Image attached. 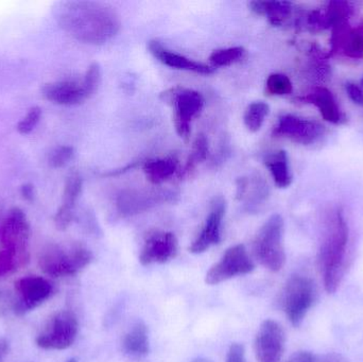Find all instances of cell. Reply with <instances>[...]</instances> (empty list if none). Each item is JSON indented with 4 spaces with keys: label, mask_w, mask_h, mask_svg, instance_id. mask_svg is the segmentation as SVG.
I'll return each mask as SVG.
<instances>
[{
    "label": "cell",
    "mask_w": 363,
    "mask_h": 362,
    "mask_svg": "<svg viewBox=\"0 0 363 362\" xmlns=\"http://www.w3.org/2000/svg\"><path fill=\"white\" fill-rule=\"evenodd\" d=\"M52 13L60 27L83 44H106L121 30L118 13L112 6L100 2H57Z\"/></svg>",
    "instance_id": "cell-1"
},
{
    "label": "cell",
    "mask_w": 363,
    "mask_h": 362,
    "mask_svg": "<svg viewBox=\"0 0 363 362\" xmlns=\"http://www.w3.org/2000/svg\"><path fill=\"white\" fill-rule=\"evenodd\" d=\"M347 244L349 225L345 212L341 208H334L326 217L325 230L318 256L324 288L330 295L336 293L342 281Z\"/></svg>",
    "instance_id": "cell-2"
},
{
    "label": "cell",
    "mask_w": 363,
    "mask_h": 362,
    "mask_svg": "<svg viewBox=\"0 0 363 362\" xmlns=\"http://www.w3.org/2000/svg\"><path fill=\"white\" fill-rule=\"evenodd\" d=\"M93 261L91 251L80 242L69 246L50 244L40 254V270L50 278H67L82 271Z\"/></svg>",
    "instance_id": "cell-3"
},
{
    "label": "cell",
    "mask_w": 363,
    "mask_h": 362,
    "mask_svg": "<svg viewBox=\"0 0 363 362\" xmlns=\"http://www.w3.org/2000/svg\"><path fill=\"white\" fill-rule=\"evenodd\" d=\"M284 230L285 223L283 217L274 214L258 230L254 238V256L260 265L272 272L281 271L285 266Z\"/></svg>",
    "instance_id": "cell-4"
},
{
    "label": "cell",
    "mask_w": 363,
    "mask_h": 362,
    "mask_svg": "<svg viewBox=\"0 0 363 362\" xmlns=\"http://www.w3.org/2000/svg\"><path fill=\"white\" fill-rule=\"evenodd\" d=\"M164 103L174 108V128L177 133L185 142L189 140L191 134V123L200 116L205 106L202 94L191 89L174 86L163 91L160 96Z\"/></svg>",
    "instance_id": "cell-5"
},
{
    "label": "cell",
    "mask_w": 363,
    "mask_h": 362,
    "mask_svg": "<svg viewBox=\"0 0 363 362\" xmlns=\"http://www.w3.org/2000/svg\"><path fill=\"white\" fill-rule=\"evenodd\" d=\"M315 284L307 276H292L284 289L283 307L294 327L302 324L307 312L315 302Z\"/></svg>",
    "instance_id": "cell-6"
},
{
    "label": "cell",
    "mask_w": 363,
    "mask_h": 362,
    "mask_svg": "<svg viewBox=\"0 0 363 362\" xmlns=\"http://www.w3.org/2000/svg\"><path fill=\"white\" fill-rule=\"evenodd\" d=\"M78 331L76 315L69 310H62L50 319L46 329L36 337L35 344L44 350H66L76 341Z\"/></svg>",
    "instance_id": "cell-7"
},
{
    "label": "cell",
    "mask_w": 363,
    "mask_h": 362,
    "mask_svg": "<svg viewBox=\"0 0 363 362\" xmlns=\"http://www.w3.org/2000/svg\"><path fill=\"white\" fill-rule=\"evenodd\" d=\"M325 134L326 128L319 121L294 114L281 115L273 129L274 137L285 138L302 146L317 144Z\"/></svg>",
    "instance_id": "cell-8"
},
{
    "label": "cell",
    "mask_w": 363,
    "mask_h": 362,
    "mask_svg": "<svg viewBox=\"0 0 363 362\" xmlns=\"http://www.w3.org/2000/svg\"><path fill=\"white\" fill-rule=\"evenodd\" d=\"M30 225L25 213L19 208L9 210L0 231L2 250L9 251L29 263Z\"/></svg>",
    "instance_id": "cell-9"
},
{
    "label": "cell",
    "mask_w": 363,
    "mask_h": 362,
    "mask_svg": "<svg viewBox=\"0 0 363 362\" xmlns=\"http://www.w3.org/2000/svg\"><path fill=\"white\" fill-rule=\"evenodd\" d=\"M178 196L169 189H125L117 196V212L123 217L135 216L161 204L174 202Z\"/></svg>",
    "instance_id": "cell-10"
},
{
    "label": "cell",
    "mask_w": 363,
    "mask_h": 362,
    "mask_svg": "<svg viewBox=\"0 0 363 362\" xmlns=\"http://www.w3.org/2000/svg\"><path fill=\"white\" fill-rule=\"evenodd\" d=\"M254 269L255 265L250 259L245 247L243 244H236L228 248L221 259L208 270L205 276V282L213 286L236 276L251 273Z\"/></svg>",
    "instance_id": "cell-11"
},
{
    "label": "cell",
    "mask_w": 363,
    "mask_h": 362,
    "mask_svg": "<svg viewBox=\"0 0 363 362\" xmlns=\"http://www.w3.org/2000/svg\"><path fill=\"white\" fill-rule=\"evenodd\" d=\"M52 284L42 276H29L19 278L15 282V293L17 300L14 304V312L17 316H23L40 307L53 295Z\"/></svg>",
    "instance_id": "cell-12"
},
{
    "label": "cell",
    "mask_w": 363,
    "mask_h": 362,
    "mask_svg": "<svg viewBox=\"0 0 363 362\" xmlns=\"http://www.w3.org/2000/svg\"><path fill=\"white\" fill-rule=\"evenodd\" d=\"M285 342V332L281 324L274 320L264 321L254 344L257 362H281Z\"/></svg>",
    "instance_id": "cell-13"
},
{
    "label": "cell",
    "mask_w": 363,
    "mask_h": 362,
    "mask_svg": "<svg viewBox=\"0 0 363 362\" xmlns=\"http://www.w3.org/2000/svg\"><path fill=\"white\" fill-rule=\"evenodd\" d=\"M226 203L222 197H217L211 204L208 216L196 236L189 252L192 254H201L208 250L211 247L216 246L221 242L222 222L225 216Z\"/></svg>",
    "instance_id": "cell-14"
},
{
    "label": "cell",
    "mask_w": 363,
    "mask_h": 362,
    "mask_svg": "<svg viewBox=\"0 0 363 362\" xmlns=\"http://www.w3.org/2000/svg\"><path fill=\"white\" fill-rule=\"evenodd\" d=\"M178 238L172 232H151L145 240L140 255L143 266L153 264H165L172 261L178 254Z\"/></svg>",
    "instance_id": "cell-15"
},
{
    "label": "cell",
    "mask_w": 363,
    "mask_h": 362,
    "mask_svg": "<svg viewBox=\"0 0 363 362\" xmlns=\"http://www.w3.org/2000/svg\"><path fill=\"white\" fill-rule=\"evenodd\" d=\"M353 12L354 4L352 2H326L325 6L311 10L306 15V26L311 32L324 31L347 23Z\"/></svg>",
    "instance_id": "cell-16"
},
{
    "label": "cell",
    "mask_w": 363,
    "mask_h": 362,
    "mask_svg": "<svg viewBox=\"0 0 363 362\" xmlns=\"http://www.w3.org/2000/svg\"><path fill=\"white\" fill-rule=\"evenodd\" d=\"M45 99L59 106H78L89 99V93L82 81L64 80L47 83L43 86Z\"/></svg>",
    "instance_id": "cell-17"
},
{
    "label": "cell",
    "mask_w": 363,
    "mask_h": 362,
    "mask_svg": "<svg viewBox=\"0 0 363 362\" xmlns=\"http://www.w3.org/2000/svg\"><path fill=\"white\" fill-rule=\"evenodd\" d=\"M303 103L311 104L319 110L322 118L333 125H342L347 123V117L339 106L332 91L324 86H315L311 93L298 98Z\"/></svg>",
    "instance_id": "cell-18"
},
{
    "label": "cell",
    "mask_w": 363,
    "mask_h": 362,
    "mask_svg": "<svg viewBox=\"0 0 363 362\" xmlns=\"http://www.w3.org/2000/svg\"><path fill=\"white\" fill-rule=\"evenodd\" d=\"M148 49L151 55L159 60L164 65L169 66L176 69L186 70V72H194L200 74H211L215 72V68L201 62L194 61L185 55L174 52L166 48L159 40H150L148 44Z\"/></svg>",
    "instance_id": "cell-19"
},
{
    "label": "cell",
    "mask_w": 363,
    "mask_h": 362,
    "mask_svg": "<svg viewBox=\"0 0 363 362\" xmlns=\"http://www.w3.org/2000/svg\"><path fill=\"white\" fill-rule=\"evenodd\" d=\"M333 45L338 52L345 53L351 59L363 57V23L351 28L347 23L334 27Z\"/></svg>",
    "instance_id": "cell-20"
},
{
    "label": "cell",
    "mask_w": 363,
    "mask_h": 362,
    "mask_svg": "<svg viewBox=\"0 0 363 362\" xmlns=\"http://www.w3.org/2000/svg\"><path fill=\"white\" fill-rule=\"evenodd\" d=\"M252 12L260 16H266L269 23L274 27L285 25L294 14V4L290 1H251L249 4Z\"/></svg>",
    "instance_id": "cell-21"
},
{
    "label": "cell",
    "mask_w": 363,
    "mask_h": 362,
    "mask_svg": "<svg viewBox=\"0 0 363 362\" xmlns=\"http://www.w3.org/2000/svg\"><path fill=\"white\" fill-rule=\"evenodd\" d=\"M123 350L128 356L142 358L150 351L148 329L143 321L134 323L123 339Z\"/></svg>",
    "instance_id": "cell-22"
},
{
    "label": "cell",
    "mask_w": 363,
    "mask_h": 362,
    "mask_svg": "<svg viewBox=\"0 0 363 362\" xmlns=\"http://www.w3.org/2000/svg\"><path fill=\"white\" fill-rule=\"evenodd\" d=\"M264 162L279 188H288L292 184L294 176L290 168L289 157L285 150H277L269 153L264 157Z\"/></svg>",
    "instance_id": "cell-23"
},
{
    "label": "cell",
    "mask_w": 363,
    "mask_h": 362,
    "mask_svg": "<svg viewBox=\"0 0 363 362\" xmlns=\"http://www.w3.org/2000/svg\"><path fill=\"white\" fill-rule=\"evenodd\" d=\"M144 172L147 180L153 185L163 184L178 172L179 159L176 155H168L160 159L145 162Z\"/></svg>",
    "instance_id": "cell-24"
},
{
    "label": "cell",
    "mask_w": 363,
    "mask_h": 362,
    "mask_svg": "<svg viewBox=\"0 0 363 362\" xmlns=\"http://www.w3.org/2000/svg\"><path fill=\"white\" fill-rule=\"evenodd\" d=\"M208 153V140L204 134H199L194 140V144H192L191 151H190L189 157H188L183 171H181V176H186L191 174V172L194 171V169L200 164L206 161Z\"/></svg>",
    "instance_id": "cell-25"
},
{
    "label": "cell",
    "mask_w": 363,
    "mask_h": 362,
    "mask_svg": "<svg viewBox=\"0 0 363 362\" xmlns=\"http://www.w3.org/2000/svg\"><path fill=\"white\" fill-rule=\"evenodd\" d=\"M247 57V50L243 47H230V48L217 49L209 55L211 67H226L240 63Z\"/></svg>",
    "instance_id": "cell-26"
},
{
    "label": "cell",
    "mask_w": 363,
    "mask_h": 362,
    "mask_svg": "<svg viewBox=\"0 0 363 362\" xmlns=\"http://www.w3.org/2000/svg\"><path fill=\"white\" fill-rule=\"evenodd\" d=\"M269 113H270V106L266 102L256 101L250 104L243 115V121L247 129L252 133L259 131Z\"/></svg>",
    "instance_id": "cell-27"
},
{
    "label": "cell",
    "mask_w": 363,
    "mask_h": 362,
    "mask_svg": "<svg viewBox=\"0 0 363 362\" xmlns=\"http://www.w3.org/2000/svg\"><path fill=\"white\" fill-rule=\"evenodd\" d=\"M83 180L79 172L74 171L69 174L66 178L65 185H64L63 201L62 205L65 208L74 210L77 202L82 193Z\"/></svg>",
    "instance_id": "cell-28"
},
{
    "label": "cell",
    "mask_w": 363,
    "mask_h": 362,
    "mask_svg": "<svg viewBox=\"0 0 363 362\" xmlns=\"http://www.w3.org/2000/svg\"><path fill=\"white\" fill-rule=\"evenodd\" d=\"M294 91L289 77L283 74H272L266 81V93L269 96H287Z\"/></svg>",
    "instance_id": "cell-29"
},
{
    "label": "cell",
    "mask_w": 363,
    "mask_h": 362,
    "mask_svg": "<svg viewBox=\"0 0 363 362\" xmlns=\"http://www.w3.org/2000/svg\"><path fill=\"white\" fill-rule=\"evenodd\" d=\"M42 114V108L40 106H33V108H30L26 116L17 123L16 129L18 133L21 135H27V134L31 133L35 129L38 123H40Z\"/></svg>",
    "instance_id": "cell-30"
},
{
    "label": "cell",
    "mask_w": 363,
    "mask_h": 362,
    "mask_svg": "<svg viewBox=\"0 0 363 362\" xmlns=\"http://www.w3.org/2000/svg\"><path fill=\"white\" fill-rule=\"evenodd\" d=\"M74 155V149L72 146H60L51 151L48 157V164L52 168H62L67 165Z\"/></svg>",
    "instance_id": "cell-31"
},
{
    "label": "cell",
    "mask_w": 363,
    "mask_h": 362,
    "mask_svg": "<svg viewBox=\"0 0 363 362\" xmlns=\"http://www.w3.org/2000/svg\"><path fill=\"white\" fill-rule=\"evenodd\" d=\"M100 82H101V68L98 63L91 64L83 77V83L89 97L91 98L95 95L96 91L99 89Z\"/></svg>",
    "instance_id": "cell-32"
},
{
    "label": "cell",
    "mask_w": 363,
    "mask_h": 362,
    "mask_svg": "<svg viewBox=\"0 0 363 362\" xmlns=\"http://www.w3.org/2000/svg\"><path fill=\"white\" fill-rule=\"evenodd\" d=\"M74 218H76L74 210H70V208L61 205L57 210V214L55 215L53 221H55V227L59 231H66L74 222Z\"/></svg>",
    "instance_id": "cell-33"
},
{
    "label": "cell",
    "mask_w": 363,
    "mask_h": 362,
    "mask_svg": "<svg viewBox=\"0 0 363 362\" xmlns=\"http://www.w3.org/2000/svg\"><path fill=\"white\" fill-rule=\"evenodd\" d=\"M345 91L350 99L356 106H363V87L355 82H347L345 84Z\"/></svg>",
    "instance_id": "cell-34"
},
{
    "label": "cell",
    "mask_w": 363,
    "mask_h": 362,
    "mask_svg": "<svg viewBox=\"0 0 363 362\" xmlns=\"http://www.w3.org/2000/svg\"><path fill=\"white\" fill-rule=\"evenodd\" d=\"M226 362H247L245 361V346L240 344H234L230 346L226 356Z\"/></svg>",
    "instance_id": "cell-35"
},
{
    "label": "cell",
    "mask_w": 363,
    "mask_h": 362,
    "mask_svg": "<svg viewBox=\"0 0 363 362\" xmlns=\"http://www.w3.org/2000/svg\"><path fill=\"white\" fill-rule=\"evenodd\" d=\"M315 362H350L343 355L337 353H328V354L317 355Z\"/></svg>",
    "instance_id": "cell-36"
},
{
    "label": "cell",
    "mask_w": 363,
    "mask_h": 362,
    "mask_svg": "<svg viewBox=\"0 0 363 362\" xmlns=\"http://www.w3.org/2000/svg\"><path fill=\"white\" fill-rule=\"evenodd\" d=\"M21 195L26 201L33 202L36 196L35 188H34L33 185L30 184V183H26V184L21 185Z\"/></svg>",
    "instance_id": "cell-37"
},
{
    "label": "cell",
    "mask_w": 363,
    "mask_h": 362,
    "mask_svg": "<svg viewBox=\"0 0 363 362\" xmlns=\"http://www.w3.org/2000/svg\"><path fill=\"white\" fill-rule=\"evenodd\" d=\"M9 353H10V342L6 338L0 337V362H4Z\"/></svg>",
    "instance_id": "cell-38"
},
{
    "label": "cell",
    "mask_w": 363,
    "mask_h": 362,
    "mask_svg": "<svg viewBox=\"0 0 363 362\" xmlns=\"http://www.w3.org/2000/svg\"><path fill=\"white\" fill-rule=\"evenodd\" d=\"M191 362H213L207 358H203V357H199V358L194 359Z\"/></svg>",
    "instance_id": "cell-39"
},
{
    "label": "cell",
    "mask_w": 363,
    "mask_h": 362,
    "mask_svg": "<svg viewBox=\"0 0 363 362\" xmlns=\"http://www.w3.org/2000/svg\"><path fill=\"white\" fill-rule=\"evenodd\" d=\"M66 362H78L76 358H70L69 361H67Z\"/></svg>",
    "instance_id": "cell-40"
},
{
    "label": "cell",
    "mask_w": 363,
    "mask_h": 362,
    "mask_svg": "<svg viewBox=\"0 0 363 362\" xmlns=\"http://www.w3.org/2000/svg\"><path fill=\"white\" fill-rule=\"evenodd\" d=\"M362 87H363V78H362Z\"/></svg>",
    "instance_id": "cell-41"
}]
</instances>
